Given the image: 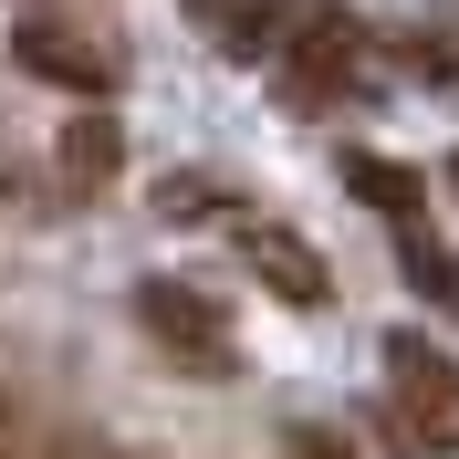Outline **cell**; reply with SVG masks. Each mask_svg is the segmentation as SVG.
Wrapping results in <instances>:
<instances>
[{"label": "cell", "instance_id": "cell-4", "mask_svg": "<svg viewBox=\"0 0 459 459\" xmlns=\"http://www.w3.org/2000/svg\"><path fill=\"white\" fill-rule=\"evenodd\" d=\"M11 63L42 74V84H63V94H84V105H105V94L126 84V53H115V42H94V31H74V22H42V11L11 31Z\"/></svg>", "mask_w": 459, "mask_h": 459}, {"label": "cell", "instance_id": "cell-1", "mask_svg": "<svg viewBox=\"0 0 459 459\" xmlns=\"http://www.w3.org/2000/svg\"><path fill=\"white\" fill-rule=\"evenodd\" d=\"M376 366H386V418H397L407 459H449L459 449V366L429 334H386Z\"/></svg>", "mask_w": 459, "mask_h": 459}, {"label": "cell", "instance_id": "cell-14", "mask_svg": "<svg viewBox=\"0 0 459 459\" xmlns=\"http://www.w3.org/2000/svg\"><path fill=\"white\" fill-rule=\"evenodd\" d=\"M115 459H126V449H115ZM136 459H157V449H136Z\"/></svg>", "mask_w": 459, "mask_h": 459}, {"label": "cell", "instance_id": "cell-8", "mask_svg": "<svg viewBox=\"0 0 459 459\" xmlns=\"http://www.w3.org/2000/svg\"><path fill=\"white\" fill-rule=\"evenodd\" d=\"M63 168H74V188H105V178L126 168V126H115V115H74V126H63Z\"/></svg>", "mask_w": 459, "mask_h": 459}, {"label": "cell", "instance_id": "cell-13", "mask_svg": "<svg viewBox=\"0 0 459 459\" xmlns=\"http://www.w3.org/2000/svg\"><path fill=\"white\" fill-rule=\"evenodd\" d=\"M31 459H115V449H105V438H53V429H42V449H31Z\"/></svg>", "mask_w": 459, "mask_h": 459}, {"label": "cell", "instance_id": "cell-6", "mask_svg": "<svg viewBox=\"0 0 459 459\" xmlns=\"http://www.w3.org/2000/svg\"><path fill=\"white\" fill-rule=\"evenodd\" d=\"M344 188L386 220H418V168L407 157H376V146H344Z\"/></svg>", "mask_w": 459, "mask_h": 459}, {"label": "cell", "instance_id": "cell-10", "mask_svg": "<svg viewBox=\"0 0 459 459\" xmlns=\"http://www.w3.org/2000/svg\"><path fill=\"white\" fill-rule=\"evenodd\" d=\"M397 251H407V282L429 292V303H459V261L438 251V240H429L418 220H397Z\"/></svg>", "mask_w": 459, "mask_h": 459}, {"label": "cell", "instance_id": "cell-12", "mask_svg": "<svg viewBox=\"0 0 459 459\" xmlns=\"http://www.w3.org/2000/svg\"><path fill=\"white\" fill-rule=\"evenodd\" d=\"M282 449H292V459H355V449H344V429H292Z\"/></svg>", "mask_w": 459, "mask_h": 459}, {"label": "cell", "instance_id": "cell-9", "mask_svg": "<svg viewBox=\"0 0 459 459\" xmlns=\"http://www.w3.org/2000/svg\"><path fill=\"white\" fill-rule=\"evenodd\" d=\"M31 449H42V407H31L22 344H0V459H31Z\"/></svg>", "mask_w": 459, "mask_h": 459}, {"label": "cell", "instance_id": "cell-7", "mask_svg": "<svg viewBox=\"0 0 459 459\" xmlns=\"http://www.w3.org/2000/svg\"><path fill=\"white\" fill-rule=\"evenodd\" d=\"M188 22H209V42H220L230 63H261V53H272V31H282L272 11H251V0H188Z\"/></svg>", "mask_w": 459, "mask_h": 459}, {"label": "cell", "instance_id": "cell-15", "mask_svg": "<svg viewBox=\"0 0 459 459\" xmlns=\"http://www.w3.org/2000/svg\"><path fill=\"white\" fill-rule=\"evenodd\" d=\"M449 178H459V168H449Z\"/></svg>", "mask_w": 459, "mask_h": 459}, {"label": "cell", "instance_id": "cell-3", "mask_svg": "<svg viewBox=\"0 0 459 459\" xmlns=\"http://www.w3.org/2000/svg\"><path fill=\"white\" fill-rule=\"evenodd\" d=\"M136 324L157 344H168V366L178 376H240V344H230V324H220V303H209L199 282H136Z\"/></svg>", "mask_w": 459, "mask_h": 459}, {"label": "cell", "instance_id": "cell-2", "mask_svg": "<svg viewBox=\"0 0 459 459\" xmlns=\"http://www.w3.org/2000/svg\"><path fill=\"white\" fill-rule=\"evenodd\" d=\"M376 74V53H366V31L344 22L334 0H314V11H292V63H282V105L303 115V105H334V94H355Z\"/></svg>", "mask_w": 459, "mask_h": 459}, {"label": "cell", "instance_id": "cell-11", "mask_svg": "<svg viewBox=\"0 0 459 459\" xmlns=\"http://www.w3.org/2000/svg\"><path fill=\"white\" fill-rule=\"evenodd\" d=\"M209 199H220V188H209L199 168H178L168 188H157V209H168V220H209Z\"/></svg>", "mask_w": 459, "mask_h": 459}, {"label": "cell", "instance_id": "cell-5", "mask_svg": "<svg viewBox=\"0 0 459 459\" xmlns=\"http://www.w3.org/2000/svg\"><path fill=\"white\" fill-rule=\"evenodd\" d=\"M240 251H251V272L282 292V303H303V314H324V303H334V272H324L314 240H292V230H251Z\"/></svg>", "mask_w": 459, "mask_h": 459}]
</instances>
